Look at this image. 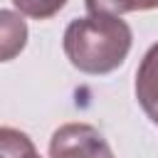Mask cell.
Masks as SVG:
<instances>
[{"instance_id": "7", "label": "cell", "mask_w": 158, "mask_h": 158, "mask_svg": "<svg viewBox=\"0 0 158 158\" xmlns=\"http://www.w3.org/2000/svg\"><path fill=\"white\" fill-rule=\"evenodd\" d=\"M64 2L67 0H12L20 15H27L32 20H49L64 7Z\"/></svg>"}, {"instance_id": "1", "label": "cell", "mask_w": 158, "mask_h": 158, "mask_svg": "<svg viewBox=\"0 0 158 158\" xmlns=\"http://www.w3.org/2000/svg\"><path fill=\"white\" fill-rule=\"evenodd\" d=\"M131 27L114 15H89L72 20L64 30V54L84 74H109L118 69L131 49Z\"/></svg>"}, {"instance_id": "3", "label": "cell", "mask_w": 158, "mask_h": 158, "mask_svg": "<svg viewBox=\"0 0 158 158\" xmlns=\"http://www.w3.org/2000/svg\"><path fill=\"white\" fill-rule=\"evenodd\" d=\"M136 99L146 116L158 123V42L143 54L136 72Z\"/></svg>"}, {"instance_id": "2", "label": "cell", "mask_w": 158, "mask_h": 158, "mask_svg": "<svg viewBox=\"0 0 158 158\" xmlns=\"http://www.w3.org/2000/svg\"><path fill=\"white\" fill-rule=\"evenodd\" d=\"M49 158H111V148L94 126L64 123L49 138Z\"/></svg>"}, {"instance_id": "4", "label": "cell", "mask_w": 158, "mask_h": 158, "mask_svg": "<svg viewBox=\"0 0 158 158\" xmlns=\"http://www.w3.org/2000/svg\"><path fill=\"white\" fill-rule=\"evenodd\" d=\"M27 44V22L20 12L0 10V62L15 59Z\"/></svg>"}, {"instance_id": "5", "label": "cell", "mask_w": 158, "mask_h": 158, "mask_svg": "<svg viewBox=\"0 0 158 158\" xmlns=\"http://www.w3.org/2000/svg\"><path fill=\"white\" fill-rule=\"evenodd\" d=\"M0 158H40V153L27 133L0 126Z\"/></svg>"}, {"instance_id": "6", "label": "cell", "mask_w": 158, "mask_h": 158, "mask_svg": "<svg viewBox=\"0 0 158 158\" xmlns=\"http://www.w3.org/2000/svg\"><path fill=\"white\" fill-rule=\"evenodd\" d=\"M89 15H123V12H141L158 7V0H84Z\"/></svg>"}]
</instances>
